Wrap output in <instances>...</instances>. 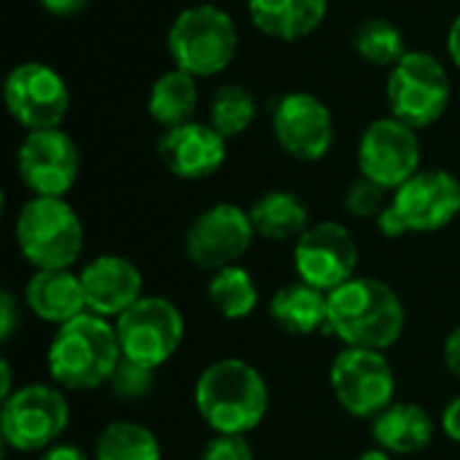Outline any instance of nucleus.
I'll list each match as a JSON object with an SVG mask.
<instances>
[{
  "mask_svg": "<svg viewBox=\"0 0 460 460\" xmlns=\"http://www.w3.org/2000/svg\"><path fill=\"white\" fill-rule=\"evenodd\" d=\"M11 119L24 132L57 129L70 111V89L65 78L43 62L16 65L3 84Z\"/></svg>",
  "mask_w": 460,
  "mask_h": 460,
  "instance_id": "9b49d317",
  "label": "nucleus"
},
{
  "mask_svg": "<svg viewBox=\"0 0 460 460\" xmlns=\"http://www.w3.org/2000/svg\"><path fill=\"white\" fill-rule=\"evenodd\" d=\"M385 92L391 116L412 129H426L437 124L447 113L453 100L447 67L426 51H407L388 70Z\"/></svg>",
  "mask_w": 460,
  "mask_h": 460,
  "instance_id": "423d86ee",
  "label": "nucleus"
},
{
  "mask_svg": "<svg viewBox=\"0 0 460 460\" xmlns=\"http://www.w3.org/2000/svg\"><path fill=\"white\" fill-rule=\"evenodd\" d=\"M248 213L256 234L272 243H288V240L296 243L310 229L307 205L294 191H283V189L267 191L253 202Z\"/></svg>",
  "mask_w": 460,
  "mask_h": 460,
  "instance_id": "5701e85b",
  "label": "nucleus"
},
{
  "mask_svg": "<svg viewBox=\"0 0 460 460\" xmlns=\"http://www.w3.org/2000/svg\"><path fill=\"white\" fill-rule=\"evenodd\" d=\"M208 299L221 318L243 321V318L253 315V310L259 305V286L245 267H240V264L224 267V270L213 272V278L208 283Z\"/></svg>",
  "mask_w": 460,
  "mask_h": 460,
  "instance_id": "393cba45",
  "label": "nucleus"
},
{
  "mask_svg": "<svg viewBox=\"0 0 460 460\" xmlns=\"http://www.w3.org/2000/svg\"><path fill=\"white\" fill-rule=\"evenodd\" d=\"M94 460H162V445L148 426L116 420L100 431Z\"/></svg>",
  "mask_w": 460,
  "mask_h": 460,
  "instance_id": "a878e982",
  "label": "nucleus"
},
{
  "mask_svg": "<svg viewBox=\"0 0 460 460\" xmlns=\"http://www.w3.org/2000/svg\"><path fill=\"white\" fill-rule=\"evenodd\" d=\"M337 404L361 420H375L396 402V375L385 353L364 348H342L329 369Z\"/></svg>",
  "mask_w": 460,
  "mask_h": 460,
  "instance_id": "1a4fd4ad",
  "label": "nucleus"
},
{
  "mask_svg": "<svg viewBox=\"0 0 460 460\" xmlns=\"http://www.w3.org/2000/svg\"><path fill=\"white\" fill-rule=\"evenodd\" d=\"M40 5L51 13V16H75V13H81L86 5H89V0H40Z\"/></svg>",
  "mask_w": 460,
  "mask_h": 460,
  "instance_id": "c9c22d12",
  "label": "nucleus"
},
{
  "mask_svg": "<svg viewBox=\"0 0 460 460\" xmlns=\"http://www.w3.org/2000/svg\"><path fill=\"white\" fill-rule=\"evenodd\" d=\"M81 170V154L73 137L57 129L27 132L16 151V172L32 197H65Z\"/></svg>",
  "mask_w": 460,
  "mask_h": 460,
  "instance_id": "ddd939ff",
  "label": "nucleus"
},
{
  "mask_svg": "<svg viewBox=\"0 0 460 460\" xmlns=\"http://www.w3.org/2000/svg\"><path fill=\"white\" fill-rule=\"evenodd\" d=\"M391 205L410 232H439L458 218L460 181L442 167L420 170L391 194Z\"/></svg>",
  "mask_w": 460,
  "mask_h": 460,
  "instance_id": "dca6fc26",
  "label": "nucleus"
},
{
  "mask_svg": "<svg viewBox=\"0 0 460 460\" xmlns=\"http://www.w3.org/2000/svg\"><path fill=\"white\" fill-rule=\"evenodd\" d=\"M154 375H156V369L135 364L129 358H121V364L116 367L108 385L119 402H140L154 391Z\"/></svg>",
  "mask_w": 460,
  "mask_h": 460,
  "instance_id": "c85d7f7f",
  "label": "nucleus"
},
{
  "mask_svg": "<svg viewBox=\"0 0 460 460\" xmlns=\"http://www.w3.org/2000/svg\"><path fill=\"white\" fill-rule=\"evenodd\" d=\"M78 275H81L89 313L108 321H116L137 299L146 296L140 270L129 259L116 253H102L92 259Z\"/></svg>",
  "mask_w": 460,
  "mask_h": 460,
  "instance_id": "a211bd4d",
  "label": "nucleus"
},
{
  "mask_svg": "<svg viewBox=\"0 0 460 460\" xmlns=\"http://www.w3.org/2000/svg\"><path fill=\"white\" fill-rule=\"evenodd\" d=\"M16 321H19V307L11 291H3L0 296V337L3 342H8L16 332Z\"/></svg>",
  "mask_w": 460,
  "mask_h": 460,
  "instance_id": "2f4dec72",
  "label": "nucleus"
},
{
  "mask_svg": "<svg viewBox=\"0 0 460 460\" xmlns=\"http://www.w3.org/2000/svg\"><path fill=\"white\" fill-rule=\"evenodd\" d=\"M278 146L296 162H321L334 146V116L310 92H288L272 111Z\"/></svg>",
  "mask_w": 460,
  "mask_h": 460,
  "instance_id": "2eb2a0df",
  "label": "nucleus"
},
{
  "mask_svg": "<svg viewBox=\"0 0 460 460\" xmlns=\"http://www.w3.org/2000/svg\"><path fill=\"white\" fill-rule=\"evenodd\" d=\"M0 380H3L0 383V399H8L13 394V388H11V364L5 358L0 361Z\"/></svg>",
  "mask_w": 460,
  "mask_h": 460,
  "instance_id": "58836bf2",
  "label": "nucleus"
},
{
  "mask_svg": "<svg viewBox=\"0 0 460 460\" xmlns=\"http://www.w3.org/2000/svg\"><path fill=\"white\" fill-rule=\"evenodd\" d=\"M208 124L221 132L226 140L237 137L243 132H248V127L256 119V100L253 94L240 86V84H224L216 89L213 100H210V111H208Z\"/></svg>",
  "mask_w": 460,
  "mask_h": 460,
  "instance_id": "cd10ccee",
  "label": "nucleus"
},
{
  "mask_svg": "<svg viewBox=\"0 0 460 460\" xmlns=\"http://www.w3.org/2000/svg\"><path fill=\"white\" fill-rule=\"evenodd\" d=\"M159 162L167 172L183 181H205L216 175L226 162V137L210 124L186 121L164 129L156 146Z\"/></svg>",
  "mask_w": 460,
  "mask_h": 460,
  "instance_id": "f3484780",
  "label": "nucleus"
},
{
  "mask_svg": "<svg viewBox=\"0 0 460 460\" xmlns=\"http://www.w3.org/2000/svg\"><path fill=\"white\" fill-rule=\"evenodd\" d=\"M442 358H445L447 372H450L456 380H460V326L447 334L445 348H442Z\"/></svg>",
  "mask_w": 460,
  "mask_h": 460,
  "instance_id": "72a5a7b5",
  "label": "nucleus"
},
{
  "mask_svg": "<svg viewBox=\"0 0 460 460\" xmlns=\"http://www.w3.org/2000/svg\"><path fill=\"white\" fill-rule=\"evenodd\" d=\"M16 248L35 270H70L84 253V224L65 197H32L13 224Z\"/></svg>",
  "mask_w": 460,
  "mask_h": 460,
  "instance_id": "39448f33",
  "label": "nucleus"
},
{
  "mask_svg": "<svg viewBox=\"0 0 460 460\" xmlns=\"http://www.w3.org/2000/svg\"><path fill=\"white\" fill-rule=\"evenodd\" d=\"M358 245L348 226L340 221L310 224V229L294 243V270L296 278L323 294L345 286L356 278Z\"/></svg>",
  "mask_w": 460,
  "mask_h": 460,
  "instance_id": "f8f14e48",
  "label": "nucleus"
},
{
  "mask_svg": "<svg viewBox=\"0 0 460 460\" xmlns=\"http://www.w3.org/2000/svg\"><path fill=\"white\" fill-rule=\"evenodd\" d=\"M121 345L116 326L108 318L84 313L75 321L57 326L49 342L46 367L62 391H94L108 385L121 364Z\"/></svg>",
  "mask_w": 460,
  "mask_h": 460,
  "instance_id": "7ed1b4c3",
  "label": "nucleus"
},
{
  "mask_svg": "<svg viewBox=\"0 0 460 460\" xmlns=\"http://www.w3.org/2000/svg\"><path fill=\"white\" fill-rule=\"evenodd\" d=\"M199 460H256L253 456V447L245 437H237V434H216Z\"/></svg>",
  "mask_w": 460,
  "mask_h": 460,
  "instance_id": "7c9ffc66",
  "label": "nucleus"
},
{
  "mask_svg": "<svg viewBox=\"0 0 460 460\" xmlns=\"http://www.w3.org/2000/svg\"><path fill=\"white\" fill-rule=\"evenodd\" d=\"M377 229H380V234H383V237H388V240H396V237L410 234V229H407L404 218L399 216V210H396L394 205H388V208L377 216Z\"/></svg>",
  "mask_w": 460,
  "mask_h": 460,
  "instance_id": "473e14b6",
  "label": "nucleus"
},
{
  "mask_svg": "<svg viewBox=\"0 0 460 460\" xmlns=\"http://www.w3.org/2000/svg\"><path fill=\"white\" fill-rule=\"evenodd\" d=\"M70 423V407L59 385H22L3 399L0 434L16 453H43L59 442Z\"/></svg>",
  "mask_w": 460,
  "mask_h": 460,
  "instance_id": "0eeeda50",
  "label": "nucleus"
},
{
  "mask_svg": "<svg viewBox=\"0 0 460 460\" xmlns=\"http://www.w3.org/2000/svg\"><path fill=\"white\" fill-rule=\"evenodd\" d=\"M358 460H394V456L388 453V450H383V447H375V450H367V453H361Z\"/></svg>",
  "mask_w": 460,
  "mask_h": 460,
  "instance_id": "ea45409f",
  "label": "nucleus"
},
{
  "mask_svg": "<svg viewBox=\"0 0 460 460\" xmlns=\"http://www.w3.org/2000/svg\"><path fill=\"white\" fill-rule=\"evenodd\" d=\"M240 46V32L229 11L213 3L183 8L167 32V51L175 67L194 78H213L224 73Z\"/></svg>",
  "mask_w": 460,
  "mask_h": 460,
  "instance_id": "20e7f679",
  "label": "nucleus"
},
{
  "mask_svg": "<svg viewBox=\"0 0 460 460\" xmlns=\"http://www.w3.org/2000/svg\"><path fill=\"white\" fill-rule=\"evenodd\" d=\"M434 420L431 415L412 402H394L372 420V437L377 447L391 456H415L423 453L434 442Z\"/></svg>",
  "mask_w": 460,
  "mask_h": 460,
  "instance_id": "412c9836",
  "label": "nucleus"
},
{
  "mask_svg": "<svg viewBox=\"0 0 460 460\" xmlns=\"http://www.w3.org/2000/svg\"><path fill=\"white\" fill-rule=\"evenodd\" d=\"M27 310L54 326H65L89 313L81 275L73 270H35L24 288Z\"/></svg>",
  "mask_w": 460,
  "mask_h": 460,
  "instance_id": "6ab92c4d",
  "label": "nucleus"
},
{
  "mask_svg": "<svg viewBox=\"0 0 460 460\" xmlns=\"http://www.w3.org/2000/svg\"><path fill=\"white\" fill-rule=\"evenodd\" d=\"M194 404L213 434L245 437L261 426L270 410L264 375L243 358H218L202 369Z\"/></svg>",
  "mask_w": 460,
  "mask_h": 460,
  "instance_id": "f03ea898",
  "label": "nucleus"
},
{
  "mask_svg": "<svg viewBox=\"0 0 460 460\" xmlns=\"http://www.w3.org/2000/svg\"><path fill=\"white\" fill-rule=\"evenodd\" d=\"M356 156L361 175L394 194L415 172H420L418 129L407 127L394 116L377 119L364 129Z\"/></svg>",
  "mask_w": 460,
  "mask_h": 460,
  "instance_id": "4468645a",
  "label": "nucleus"
},
{
  "mask_svg": "<svg viewBox=\"0 0 460 460\" xmlns=\"http://www.w3.org/2000/svg\"><path fill=\"white\" fill-rule=\"evenodd\" d=\"M447 54H450L453 65L460 70V13L456 16L453 27H450V32H447Z\"/></svg>",
  "mask_w": 460,
  "mask_h": 460,
  "instance_id": "4c0bfd02",
  "label": "nucleus"
},
{
  "mask_svg": "<svg viewBox=\"0 0 460 460\" xmlns=\"http://www.w3.org/2000/svg\"><path fill=\"white\" fill-rule=\"evenodd\" d=\"M197 102H199L197 78L181 67L162 73L148 92V113L164 129L194 121L191 116L197 111Z\"/></svg>",
  "mask_w": 460,
  "mask_h": 460,
  "instance_id": "b1692460",
  "label": "nucleus"
},
{
  "mask_svg": "<svg viewBox=\"0 0 460 460\" xmlns=\"http://www.w3.org/2000/svg\"><path fill=\"white\" fill-rule=\"evenodd\" d=\"M350 46L358 54V59H364L367 65L388 67V70L407 54L404 32L385 16L361 19L350 35Z\"/></svg>",
  "mask_w": 460,
  "mask_h": 460,
  "instance_id": "bb28decb",
  "label": "nucleus"
},
{
  "mask_svg": "<svg viewBox=\"0 0 460 460\" xmlns=\"http://www.w3.org/2000/svg\"><path fill=\"white\" fill-rule=\"evenodd\" d=\"M40 460H89V456H86L78 445L57 442V445H51L49 450H43Z\"/></svg>",
  "mask_w": 460,
  "mask_h": 460,
  "instance_id": "e433bc0d",
  "label": "nucleus"
},
{
  "mask_svg": "<svg viewBox=\"0 0 460 460\" xmlns=\"http://www.w3.org/2000/svg\"><path fill=\"white\" fill-rule=\"evenodd\" d=\"M391 205L388 199V189H383L380 183L369 181V178H356L348 191H345V210L353 218H375Z\"/></svg>",
  "mask_w": 460,
  "mask_h": 460,
  "instance_id": "c756f323",
  "label": "nucleus"
},
{
  "mask_svg": "<svg viewBox=\"0 0 460 460\" xmlns=\"http://www.w3.org/2000/svg\"><path fill=\"white\" fill-rule=\"evenodd\" d=\"M442 431L447 439H453L456 445H460V396H456L445 412H442Z\"/></svg>",
  "mask_w": 460,
  "mask_h": 460,
  "instance_id": "f704fd0d",
  "label": "nucleus"
},
{
  "mask_svg": "<svg viewBox=\"0 0 460 460\" xmlns=\"http://www.w3.org/2000/svg\"><path fill=\"white\" fill-rule=\"evenodd\" d=\"M253 237L256 229L248 210L232 202H216L189 224L183 248L194 267L218 272L224 267L240 264V259L253 245Z\"/></svg>",
  "mask_w": 460,
  "mask_h": 460,
  "instance_id": "9d476101",
  "label": "nucleus"
},
{
  "mask_svg": "<svg viewBox=\"0 0 460 460\" xmlns=\"http://www.w3.org/2000/svg\"><path fill=\"white\" fill-rule=\"evenodd\" d=\"M407 310L396 288L380 278H353L329 294L326 332L345 348L385 353L404 332Z\"/></svg>",
  "mask_w": 460,
  "mask_h": 460,
  "instance_id": "f257e3e1",
  "label": "nucleus"
},
{
  "mask_svg": "<svg viewBox=\"0 0 460 460\" xmlns=\"http://www.w3.org/2000/svg\"><path fill=\"white\" fill-rule=\"evenodd\" d=\"M329 13V0H248L253 27L275 40H302L313 35Z\"/></svg>",
  "mask_w": 460,
  "mask_h": 460,
  "instance_id": "aec40b11",
  "label": "nucleus"
},
{
  "mask_svg": "<svg viewBox=\"0 0 460 460\" xmlns=\"http://www.w3.org/2000/svg\"><path fill=\"white\" fill-rule=\"evenodd\" d=\"M116 337L121 345V356L159 369L164 367L181 348L186 334L183 313L175 302L164 296H143L116 321Z\"/></svg>",
  "mask_w": 460,
  "mask_h": 460,
  "instance_id": "6e6552de",
  "label": "nucleus"
},
{
  "mask_svg": "<svg viewBox=\"0 0 460 460\" xmlns=\"http://www.w3.org/2000/svg\"><path fill=\"white\" fill-rule=\"evenodd\" d=\"M270 318L288 337H310L326 332L329 294L302 280L288 283L270 299Z\"/></svg>",
  "mask_w": 460,
  "mask_h": 460,
  "instance_id": "4be33fe9",
  "label": "nucleus"
}]
</instances>
